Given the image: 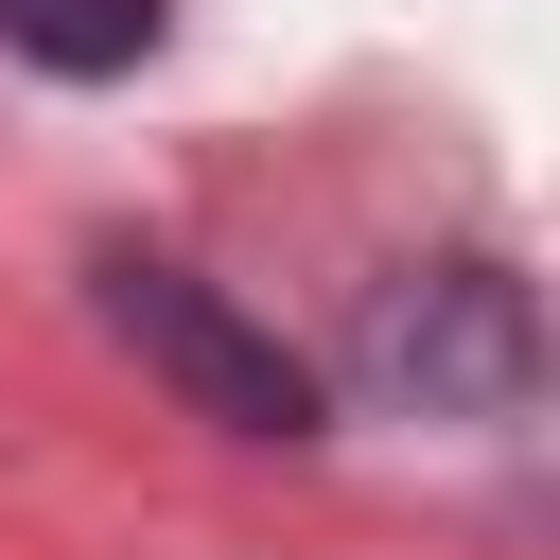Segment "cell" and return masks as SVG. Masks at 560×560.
<instances>
[{
  "label": "cell",
  "mask_w": 560,
  "mask_h": 560,
  "mask_svg": "<svg viewBox=\"0 0 560 560\" xmlns=\"http://www.w3.org/2000/svg\"><path fill=\"white\" fill-rule=\"evenodd\" d=\"M158 35H175V0H0V52L52 88H122Z\"/></svg>",
  "instance_id": "obj_3"
},
{
  "label": "cell",
  "mask_w": 560,
  "mask_h": 560,
  "mask_svg": "<svg viewBox=\"0 0 560 560\" xmlns=\"http://www.w3.org/2000/svg\"><path fill=\"white\" fill-rule=\"evenodd\" d=\"M88 280H105V332H122L192 420H228V438H315V368H298L245 298H210V280L158 262V245H105Z\"/></svg>",
  "instance_id": "obj_1"
},
{
  "label": "cell",
  "mask_w": 560,
  "mask_h": 560,
  "mask_svg": "<svg viewBox=\"0 0 560 560\" xmlns=\"http://www.w3.org/2000/svg\"><path fill=\"white\" fill-rule=\"evenodd\" d=\"M368 385L420 402V420H525V385H542L525 280H508V262H402V280L368 298Z\"/></svg>",
  "instance_id": "obj_2"
}]
</instances>
